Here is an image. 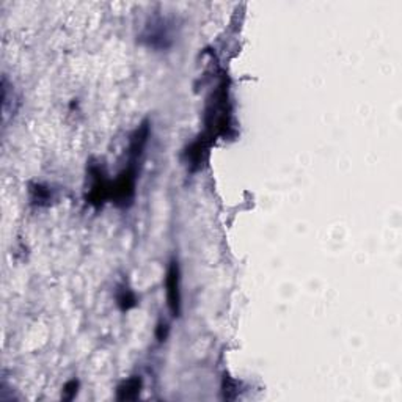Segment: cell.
I'll return each mask as SVG.
<instances>
[{
	"mask_svg": "<svg viewBox=\"0 0 402 402\" xmlns=\"http://www.w3.org/2000/svg\"><path fill=\"white\" fill-rule=\"evenodd\" d=\"M142 390V379L140 377H132L126 380L121 387L118 388V399L119 401H131L135 399L140 395Z\"/></svg>",
	"mask_w": 402,
	"mask_h": 402,
	"instance_id": "3957f363",
	"label": "cell"
},
{
	"mask_svg": "<svg viewBox=\"0 0 402 402\" xmlns=\"http://www.w3.org/2000/svg\"><path fill=\"white\" fill-rule=\"evenodd\" d=\"M77 388H79V382H77L75 379L70 380V382L65 385V388H63V398L66 401H71L77 395Z\"/></svg>",
	"mask_w": 402,
	"mask_h": 402,
	"instance_id": "8992f818",
	"label": "cell"
},
{
	"mask_svg": "<svg viewBox=\"0 0 402 402\" xmlns=\"http://www.w3.org/2000/svg\"><path fill=\"white\" fill-rule=\"evenodd\" d=\"M32 195H33V201H37L38 204H41L42 201H47L50 198V192L46 189V187H42L39 184H37L32 189Z\"/></svg>",
	"mask_w": 402,
	"mask_h": 402,
	"instance_id": "5b68a950",
	"label": "cell"
},
{
	"mask_svg": "<svg viewBox=\"0 0 402 402\" xmlns=\"http://www.w3.org/2000/svg\"><path fill=\"white\" fill-rule=\"evenodd\" d=\"M168 330H170V327H168V324L167 322H164V324H159V327H157V330H156V336H157V339L159 341H165L167 339V336H168Z\"/></svg>",
	"mask_w": 402,
	"mask_h": 402,
	"instance_id": "52a82bcc",
	"label": "cell"
},
{
	"mask_svg": "<svg viewBox=\"0 0 402 402\" xmlns=\"http://www.w3.org/2000/svg\"><path fill=\"white\" fill-rule=\"evenodd\" d=\"M134 192H135V164L131 162V165L119 175V178L112 185V193H110V196H112L115 203L119 204V206H126V204H129L132 201Z\"/></svg>",
	"mask_w": 402,
	"mask_h": 402,
	"instance_id": "6da1fadb",
	"label": "cell"
},
{
	"mask_svg": "<svg viewBox=\"0 0 402 402\" xmlns=\"http://www.w3.org/2000/svg\"><path fill=\"white\" fill-rule=\"evenodd\" d=\"M167 298L170 310L178 318L181 313V291H179V266L176 261H172L167 272Z\"/></svg>",
	"mask_w": 402,
	"mask_h": 402,
	"instance_id": "7a4b0ae2",
	"label": "cell"
},
{
	"mask_svg": "<svg viewBox=\"0 0 402 402\" xmlns=\"http://www.w3.org/2000/svg\"><path fill=\"white\" fill-rule=\"evenodd\" d=\"M118 305L119 308H121L123 311H127V310H131L132 306H135V295L131 292L129 289H121V292L118 294Z\"/></svg>",
	"mask_w": 402,
	"mask_h": 402,
	"instance_id": "277c9868",
	"label": "cell"
}]
</instances>
